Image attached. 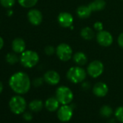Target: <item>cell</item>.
I'll use <instances>...</instances> for the list:
<instances>
[{"mask_svg":"<svg viewBox=\"0 0 123 123\" xmlns=\"http://www.w3.org/2000/svg\"><path fill=\"white\" fill-rule=\"evenodd\" d=\"M73 59L78 66H84L88 62V56L83 51H78L73 55Z\"/></svg>","mask_w":123,"mask_h":123,"instance_id":"cell-16","label":"cell"},{"mask_svg":"<svg viewBox=\"0 0 123 123\" xmlns=\"http://www.w3.org/2000/svg\"><path fill=\"white\" fill-rule=\"evenodd\" d=\"M28 107L31 111L33 112H38L43 109V103L40 99H34L29 103Z\"/></svg>","mask_w":123,"mask_h":123,"instance_id":"cell-20","label":"cell"},{"mask_svg":"<svg viewBox=\"0 0 123 123\" xmlns=\"http://www.w3.org/2000/svg\"><path fill=\"white\" fill-rule=\"evenodd\" d=\"M91 87V85L89 83H87V82H85V83H83L82 84V88L85 90H87V89H89Z\"/></svg>","mask_w":123,"mask_h":123,"instance_id":"cell-31","label":"cell"},{"mask_svg":"<svg viewBox=\"0 0 123 123\" xmlns=\"http://www.w3.org/2000/svg\"><path fill=\"white\" fill-rule=\"evenodd\" d=\"M44 81L51 86H56L60 81V75L55 70H48L43 75Z\"/></svg>","mask_w":123,"mask_h":123,"instance_id":"cell-12","label":"cell"},{"mask_svg":"<svg viewBox=\"0 0 123 123\" xmlns=\"http://www.w3.org/2000/svg\"><path fill=\"white\" fill-rule=\"evenodd\" d=\"M12 14H13V11L11 9H8V10H7V15L8 16H11Z\"/></svg>","mask_w":123,"mask_h":123,"instance_id":"cell-34","label":"cell"},{"mask_svg":"<svg viewBox=\"0 0 123 123\" xmlns=\"http://www.w3.org/2000/svg\"><path fill=\"white\" fill-rule=\"evenodd\" d=\"M109 92V87L104 82H98L93 87V93L99 98L104 97Z\"/></svg>","mask_w":123,"mask_h":123,"instance_id":"cell-13","label":"cell"},{"mask_svg":"<svg viewBox=\"0 0 123 123\" xmlns=\"http://www.w3.org/2000/svg\"><path fill=\"white\" fill-rule=\"evenodd\" d=\"M88 7L92 12L101 11L106 7V2L104 0H94L88 5Z\"/></svg>","mask_w":123,"mask_h":123,"instance_id":"cell-18","label":"cell"},{"mask_svg":"<svg viewBox=\"0 0 123 123\" xmlns=\"http://www.w3.org/2000/svg\"><path fill=\"white\" fill-rule=\"evenodd\" d=\"M93 28L95 31L99 32L104 30V25L100 21H96L94 24H93Z\"/></svg>","mask_w":123,"mask_h":123,"instance_id":"cell-28","label":"cell"},{"mask_svg":"<svg viewBox=\"0 0 123 123\" xmlns=\"http://www.w3.org/2000/svg\"><path fill=\"white\" fill-rule=\"evenodd\" d=\"M16 0H0V4L7 9H11L15 4Z\"/></svg>","mask_w":123,"mask_h":123,"instance_id":"cell-25","label":"cell"},{"mask_svg":"<svg viewBox=\"0 0 123 123\" xmlns=\"http://www.w3.org/2000/svg\"><path fill=\"white\" fill-rule=\"evenodd\" d=\"M9 86L18 95L27 93L31 86V81L28 75L24 72H17L9 79Z\"/></svg>","mask_w":123,"mask_h":123,"instance_id":"cell-1","label":"cell"},{"mask_svg":"<svg viewBox=\"0 0 123 123\" xmlns=\"http://www.w3.org/2000/svg\"><path fill=\"white\" fill-rule=\"evenodd\" d=\"M26 43L25 41L21 38H16L12 42V51L17 54H21L25 51Z\"/></svg>","mask_w":123,"mask_h":123,"instance_id":"cell-14","label":"cell"},{"mask_svg":"<svg viewBox=\"0 0 123 123\" xmlns=\"http://www.w3.org/2000/svg\"><path fill=\"white\" fill-rule=\"evenodd\" d=\"M20 62L25 68H33L39 62L38 54L33 50H25L20 54Z\"/></svg>","mask_w":123,"mask_h":123,"instance_id":"cell-2","label":"cell"},{"mask_svg":"<svg viewBox=\"0 0 123 123\" xmlns=\"http://www.w3.org/2000/svg\"><path fill=\"white\" fill-rule=\"evenodd\" d=\"M19 5L24 8H32L38 2V0H17Z\"/></svg>","mask_w":123,"mask_h":123,"instance_id":"cell-23","label":"cell"},{"mask_svg":"<svg viewBox=\"0 0 123 123\" xmlns=\"http://www.w3.org/2000/svg\"><path fill=\"white\" fill-rule=\"evenodd\" d=\"M117 42H118V44L119 46L123 49V32H122L119 36H118V38H117Z\"/></svg>","mask_w":123,"mask_h":123,"instance_id":"cell-30","label":"cell"},{"mask_svg":"<svg viewBox=\"0 0 123 123\" xmlns=\"http://www.w3.org/2000/svg\"><path fill=\"white\" fill-rule=\"evenodd\" d=\"M86 71L90 77L97 78L103 74L104 71V65L99 60H93L88 65Z\"/></svg>","mask_w":123,"mask_h":123,"instance_id":"cell-7","label":"cell"},{"mask_svg":"<svg viewBox=\"0 0 123 123\" xmlns=\"http://www.w3.org/2000/svg\"><path fill=\"white\" fill-rule=\"evenodd\" d=\"M114 114V117L117 121L123 123V106L117 107L115 109Z\"/></svg>","mask_w":123,"mask_h":123,"instance_id":"cell-24","label":"cell"},{"mask_svg":"<svg viewBox=\"0 0 123 123\" xmlns=\"http://www.w3.org/2000/svg\"><path fill=\"white\" fill-rule=\"evenodd\" d=\"M23 119L27 122H30L33 119V115L31 112L25 111L23 113Z\"/></svg>","mask_w":123,"mask_h":123,"instance_id":"cell-29","label":"cell"},{"mask_svg":"<svg viewBox=\"0 0 123 123\" xmlns=\"http://www.w3.org/2000/svg\"><path fill=\"white\" fill-rule=\"evenodd\" d=\"M55 97L57 98L60 104L66 105L71 104L74 98V94L69 87L61 86L56 88Z\"/></svg>","mask_w":123,"mask_h":123,"instance_id":"cell-4","label":"cell"},{"mask_svg":"<svg viewBox=\"0 0 123 123\" xmlns=\"http://www.w3.org/2000/svg\"><path fill=\"white\" fill-rule=\"evenodd\" d=\"M44 52L46 55L48 56H51L53 55L54 54H56V49L53 46H51V45H49V46H46L45 48H44Z\"/></svg>","mask_w":123,"mask_h":123,"instance_id":"cell-26","label":"cell"},{"mask_svg":"<svg viewBox=\"0 0 123 123\" xmlns=\"http://www.w3.org/2000/svg\"><path fill=\"white\" fill-rule=\"evenodd\" d=\"M59 105L60 103L59 102V101L57 100V98L56 97H49L48 98L44 104V106L45 108L51 112H54L58 110V109L59 108Z\"/></svg>","mask_w":123,"mask_h":123,"instance_id":"cell-15","label":"cell"},{"mask_svg":"<svg viewBox=\"0 0 123 123\" xmlns=\"http://www.w3.org/2000/svg\"><path fill=\"white\" fill-rule=\"evenodd\" d=\"M57 21L60 26L62 28H70L74 22L73 16L68 12H62L57 17Z\"/></svg>","mask_w":123,"mask_h":123,"instance_id":"cell-10","label":"cell"},{"mask_svg":"<svg viewBox=\"0 0 123 123\" xmlns=\"http://www.w3.org/2000/svg\"><path fill=\"white\" fill-rule=\"evenodd\" d=\"M76 13L79 18L87 19L91 16L92 11L88 7V5H81L77 8Z\"/></svg>","mask_w":123,"mask_h":123,"instance_id":"cell-17","label":"cell"},{"mask_svg":"<svg viewBox=\"0 0 123 123\" xmlns=\"http://www.w3.org/2000/svg\"><path fill=\"white\" fill-rule=\"evenodd\" d=\"M80 36L86 41H91L95 37L94 31L90 27H85L80 31Z\"/></svg>","mask_w":123,"mask_h":123,"instance_id":"cell-19","label":"cell"},{"mask_svg":"<svg viewBox=\"0 0 123 123\" xmlns=\"http://www.w3.org/2000/svg\"><path fill=\"white\" fill-rule=\"evenodd\" d=\"M27 18L29 23L34 26L41 25L43 21V15L41 12L37 9L30 10L27 14Z\"/></svg>","mask_w":123,"mask_h":123,"instance_id":"cell-11","label":"cell"},{"mask_svg":"<svg viewBox=\"0 0 123 123\" xmlns=\"http://www.w3.org/2000/svg\"><path fill=\"white\" fill-rule=\"evenodd\" d=\"M3 89H4L3 84H2V83L1 81H0V93H2V92L3 91Z\"/></svg>","mask_w":123,"mask_h":123,"instance_id":"cell-33","label":"cell"},{"mask_svg":"<svg viewBox=\"0 0 123 123\" xmlns=\"http://www.w3.org/2000/svg\"><path fill=\"white\" fill-rule=\"evenodd\" d=\"M96 41L100 46L103 47H108L113 43L114 38L111 33L103 30L98 32L96 34Z\"/></svg>","mask_w":123,"mask_h":123,"instance_id":"cell-9","label":"cell"},{"mask_svg":"<svg viewBox=\"0 0 123 123\" xmlns=\"http://www.w3.org/2000/svg\"><path fill=\"white\" fill-rule=\"evenodd\" d=\"M9 106L12 113L19 115L25 112L27 103L25 99L20 95L12 96L9 102Z\"/></svg>","mask_w":123,"mask_h":123,"instance_id":"cell-5","label":"cell"},{"mask_svg":"<svg viewBox=\"0 0 123 123\" xmlns=\"http://www.w3.org/2000/svg\"><path fill=\"white\" fill-rule=\"evenodd\" d=\"M73 115V108L70 104L62 105L56 111V116L59 121L62 122H69Z\"/></svg>","mask_w":123,"mask_h":123,"instance_id":"cell-8","label":"cell"},{"mask_svg":"<svg viewBox=\"0 0 123 123\" xmlns=\"http://www.w3.org/2000/svg\"><path fill=\"white\" fill-rule=\"evenodd\" d=\"M4 44H5V42H4V39L2 37L0 36V50H1L3 46H4Z\"/></svg>","mask_w":123,"mask_h":123,"instance_id":"cell-32","label":"cell"},{"mask_svg":"<svg viewBox=\"0 0 123 123\" xmlns=\"http://www.w3.org/2000/svg\"><path fill=\"white\" fill-rule=\"evenodd\" d=\"M43 82H45L43 78H35V79L33 80V85L35 87H40L41 86L43 85Z\"/></svg>","mask_w":123,"mask_h":123,"instance_id":"cell-27","label":"cell"},{"mask_svg":"<svg viewBox=\"0 0 123 123\" xmlns=\"http://www.w3.org/2000/svg\"><path fill=\"white\" fill-rule=\"evenodd\" d=\"M87 71L81 66H74L70 68L67 72V78L74 84L83 83L87 76Z\"/></svg>","mask_w":123,"mask_h":123,"instance_id":"cell-3","label":"cell"},{"mask_svg":"<svg viewBox=\"0 0 123 123\" xmlns=\"http://www.w3.org/2000/svg\"><path fill=\"white\" fill-rule=\"evenodd\" d=\"M72 47L65 43H62L56 47V54L59 60L62 62H68L73 57Z\"/></svg>","mask_w":123,"mask_h":123,"instance_id":"cell-6","label":"cell"},{"mask_svg":"<svg viewBox=\"0 0 123 123\" xmlns=\"http://www.w3.org/2000/svg\"><path fill=\"white\" fill-rule=\"evenodd\" d=\"M99 113L101 117H103L104 118H109L113 114V110L110 106L104 105L101 107V109L99 110Z\"/></svg>","mask_w":123,"mask_h":123,"instance_id":"cell-22","label":"cell"},{"mask_svg":"<svg viewBox=\"0 0 123 123\" xmlns=\"http://www.w3.org/2000/svg\"><path fill=\"white\" fill-rule=\"evenodd\" d=\"M6 61L10 65H15L20 61V57L18 56L17 53L15 52H9L6 55Z\"/></svg>","mask_w":123,"mask_h":123,"instance_id":"cell-21","label":"cell"}]
</instances>
